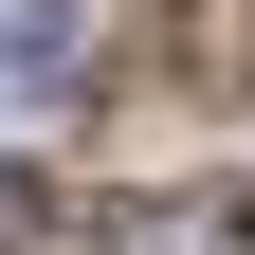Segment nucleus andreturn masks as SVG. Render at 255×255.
Masks as SVG:
<instances>
[{"label":"nucleus","instance_id":"obj_1","mask_svg":"<svg viewBox=\"0 0 255 255\" xmlns=\"http://www.w3.org/2000/svg\"><path fill=\"white\" fill-rule=\"evenodd\" d=\"M73 73H91V0H0V128L73 110Z\"/></svg>","mask_w":255,"mask_h":255},{"label":"nucleus","instance_id":"obj_2","mask_svg":"<svg viewBox=\"0 0 255 255\" xmlns=\"http://www.w3.org/2000/svg\"><path fill=\"white\" fill-rule=\"evenodd\" d=\"M91 255H255V201L237 182H164V201H110Z\"/></svg>","mask_w":255,"mask_h":255}]
</instances>
